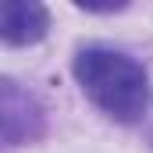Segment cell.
<instances>
[{"instance_id":"obj_4","label":"cell","mask_w":153,"mask_h":153,"mask_svg":"<svg viewBox=\"0 0 153 153\" xmlns=\"http://www.w3.org/2000/svg\"><path fill=\"white\" fill-rule=\"evenodd\" d=\"M78 7L82 11H103L107 14V11H125L128 4H89V0H78Z\"/></svg>"},{"instance_id":"obj_3","label":"cell","mask_w":153,"mask_h":153,"mask_svg":"<svg viewBox=\"0 0 153 153\" xmlns=\"http://www.w3.org/2000/svg\"><path fill=\"white\" fill-rule=\"evenodd\" d=\"M50 14L36 0H4L0 4V36L7 46H32L46 36Z\"/></svg>"},{"instance_id":"obj_2","label":"cell","mask_w":153,"mask_h":153,"mask_svg":"<svg viewBox=\"0 0 153 153\" xmlns=\"http://www.w3.org/2000/svg\"><path fill=\"white\" fill-rule=\"evenodd\" d=\"M46 114L39 107V100L22 89L14 78L0 82V128H4V146H22L43 135Z\"/></svg>"},{"instance_id":"obj_1","label":"cell","mask_w":153,"mask_h":153,"mask_svg":"<svg viewBox=\"0 0 153 153\" xmlns=\"http://www.w3.org/2000/svg\"><path fill=\"white\" fill-rule=\"evenodd\" d=\"M82 93L121 125L139 121L146 111V68L111 46H82L71 61Z\"/></svg>"}]
</instances>
